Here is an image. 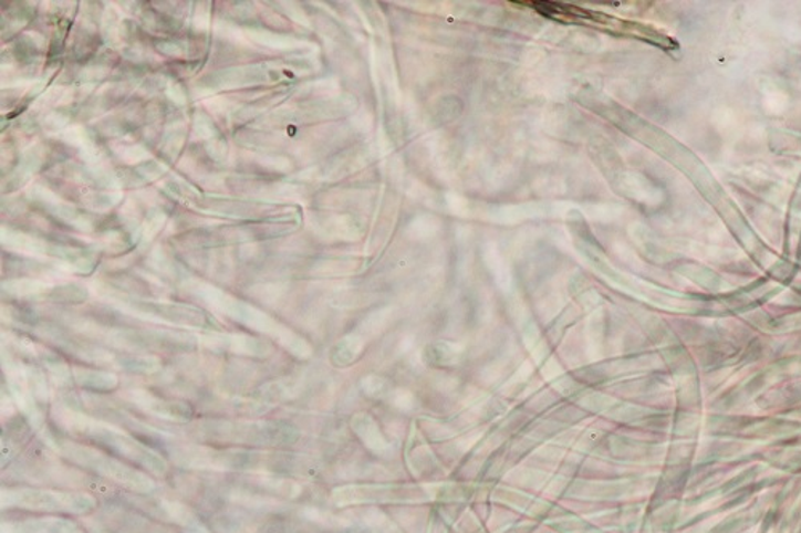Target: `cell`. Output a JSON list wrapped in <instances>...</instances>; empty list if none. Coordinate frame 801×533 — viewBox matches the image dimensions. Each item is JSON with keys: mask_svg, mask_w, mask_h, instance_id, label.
Returning <instances> with one entry per match:
<instances>
[{"mask_svg": "<svg viewBox=\"0 0 801 533\" xmlns=\"http://www.w3.org/2000/svg\"><path fill=\"white\" fill-rule=\"evenodd\" d=\"M196 436L204 442L232 443V446L282 447L299 441L300 435L285 421L270 420H209L199 421Z\"/></svg>", "mask_w": 801, "mask_h": 533, "instance_id": "7a4b0ae2", "label": "cell"}, {"mask_svg": "<svg viewBox=\"0 0 801 533\" xmlns=\"http://www.w3.org/2000/svg\"><path fill=\"white\" fill-rule=\"evenodd\" d=\"M56 450L71 463L96 472L113 481L114 484L123 485V488L138 493H149L155 490V482L145 472L128 467L124 461L111 457L110 453H103L102 450L71 441H59Z\"/></svg>", "mask_w": 801, "mask_h": 533, "instance_id": "3957f363", "label": "cell"}, {"mask_svg": "<svg viewBox=\"0 0 801 533\" xmlns=\"http://www.w3.org/2000/svg\"><path fill=\"white\" fill-rule=\"evenodd\" d=\"M59 418L63 421L64 427L77 438L98 443L114 456L134 461L143 470L152 471L153 474H166V458L153 450L152 447L137 441L134 436L127 435L123 429L96 420V418L76 414V411H62Z\"/></svg>", "mask_w": 801, "mask_h": 533, "instance_id": "6da1fadb", "label": "cell"}, {"mask_svg": "<svg viewBox=\"0 0 801 533\" xmlns=\"http://www.w3.org/2000/svg\"><path fill=\"white\" fill-rule=\"evenodd\" d=\"M127 396L132 403L137 404L139 409L148 411L149 415H155V417L164 418V420L186 424L193 418L191 407L186 403H181V400L166 399V397L142 391V389H135V391L128 393Z\"/></svg>", "mask_w": 801, "mask_h": 533, "instance_id": "5b68a950", "label": "cell"}, {"mask_svg": "<svg viewBox=\"0 0 801 533\" xmlns=\"http://www.w3.org/2000/svg\"><path fill=\"white\" fill-rule=\"evenodd\" d=\"M10 395L18 409L24 415L32 428L39 429L44 424L41 410H39L38 399L32 395L30 386L24 385L20 378H10Z\"/></svg>", "mask_w": 801, "mask_h": 533, "instance_id": "52a82bcc", "label": "cell"}, {"mask_svg": "<svg viewBox=\"0 0 801 533\" xmlns=\"http://www.w3.org/2000/svg\"><path fill=\"white\" fill-rule=\"evenodd\" d=\"M74 380L84 388L93 389V391H111L116 388L117 378L106 372L95 370H76L74 372Z\"/></svg>", "mask_w": 801, "mask_h": 533, "instance_id": "ba28073f", "label": "cell"}, {"mask_svg": "<svg viewBox=\"0 0 801 533\" xmlns=\"http://www.w3.org/2000/svg\"><path fill=\"white\" fill-rule=\"evenodd\" d=\"M67 533H82V532H81V531H79V529H77V525H74V527H73V529H71V531H70V532H67Z\"/></svg>", "mask_w": 801, "mask_h": 533, "instance_id": "30bf717a", "label": "cell"}, {"mask_svg": "<svg viewBox=\"0 0 801 533\" xmlns=\"http://www.w3.org/2000/svg\"><path fill=\"white\" fill-rule=\"evenodd\" d=\"M74 522L62 518L27 519L20 522H2V533H67Z\"/></svg>", "mask_w": 801, "mask_h": 533, "instance_id": "8992f818", "label": "cell"}, {"mask_svg": "<svg viewBox=\"0 0 801 533\" xmlns=\"http://www.w3.org/2000/svg\"><path fill=\"white\" fill-rule=\"evenodd\" d=\"M0 503H2V508H21V510L64 514H87L96 506V500L87 493L28 488L3 489Z\"/></svg>", "mask_w": 801, "mask_h": 533, "instance_id": "277c9868", "label": "cell"}, {"mask_svg": "<svg viewBox=\"0 0 801 533\" xmlns=\"http://www.w3.org/2000/svg\"><path fill=\"white\" fill-rule=\"evenodd\" d=\"M184 527H186V531L188 533H210L209 529L206 527V525L200 524L198 519H196L195 514H191L186 521L184 522Z\"/></svg>", "mask_w": 801, "mask_h": 533, "instance_id": "9c48e42d", "label": "cell"}]
</instances>
